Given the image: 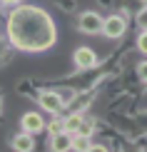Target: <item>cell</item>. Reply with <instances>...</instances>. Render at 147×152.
Masks as SVG:
<instances>
[{"label": "cell", "instance_id": "cell-14", "mask_svg": "<svg viewBox=\"0 0 147 152\" xmlns=\"http://www.w3.org/2000/svg\"><path fill=\"white\" fill-rule=\"evenodd\" d=\"M137 75H140V80H142L145 85H147V60H145V62H140V65H137Z\"/></svg>", "mask_w": 147, "mask_h": 152}, {"label": "cell", "instance_id": "cell-16", "mask_svg": "<svg viewBox=\"0 0 147 152\" xmlns=\"http://www.w3.org/2000/svg\"><path fill=\"white\" fill-rule=\"evenodd\" d=\"M5 50H8V42H5V37H3V35H0V58L5 55Z\"/></svg>", "mask_w": 147, "mask_h": 152}, {"label": "cell", "instance_id": "cell-5", "mask_svg": "<svg viewBox=\"0 0 147 152\" xmlns=\"http://www.w3.org/2000/svg\"><path fill=\"white\" fill-rule=\"evenodd\" d=\"M127 30V20L122 15H110L105 18V28H102V35L110 37V40H117V37H122Z\"/></svg>", "mask_w": 147, "mask_h": 152}, {"label": "cell", "instance_id": "cell-12", "mask_svg": "<svg viewBox=\"0 0 147 152\" xmlns=\"http://www.w3.org/2000/svg\"><path fill=\"white\" fill-rule=\"evenodd\" d=\"M137 50L147 55V30H142V33H140V37H137Z\"/></svg>", "mask_w": 147, "mask_h": 152}, {"label": "cell", "instance_id": "cell-13", "mask_svg": "<svg viewBox=\"0 0 147 152\" xmlns=\"http://www.w3.org/2000/svg\"><path fill=\"white\" fill-rule=\"evenodd\" d=\"M137 25H140L142 30H147V5H145V8L137 12Z\"/></svg>", "mask_w": 147, "mask_h": 152}, {"label": "cell", "instance_id": "cell-19", "mask_svg": "<svg viewBox=\"0 0 147 152\" xmlns=\"http://www.w3.org/2000/svg\"><path fill=\"white\" fill-rule=\"evenodd\" d=\"M142 3H145V5H147V0H142Z\"/></svg>", "mask_w": 147, "mask_h": 152}, {"label": "cell", "instance_id": "cell-18", "mask_svg": "<svg viewBox=\"0 0 147 152\" xmlns=\"http://www.w3.org/2000/svg\"><path fill=\"white\" fill-rule=\"evenodd\" d=\"M132 152H142V150H132Z\"/></svg>", "mask_w": 147, "mask_h": 152}, {"label": "cell", "instance_id": "cell-9", "mask_svg": "<svg viewBox=\"0 0 147 152\" xmlns=\"http://www.w3.org/2000/svg\"><path fill=\"white\" fill-rule=\"evenodd\" d=\"M90 147H92V140H90V135H82V132L72 135V150H75V152H87Z\"/></svg>", "mask_w": 147, "mask_h": 152}, {"label": "cell", "instance_id": "cell-17", "mask_svg": "<svg viewBox=\"0 0 147 152\" xmlns=\"http://www.w3.org/2000/svg\"><path fill=\"white\" fill-rule=\"evenodd\" d=\"M87 152H107V147H102V145H92Z\"/></svg>", "mask_w": 147, "mask_h": 152}, {"label": "cell", "instance_id": "cell-8", "mask_svg": "<svg viewBox=\"0 0 147 152\" xmlns=\"http://www.w3.org/2000/svg\"><path fill=\"white\" fill-rule=\"evenodd\" d=\"M50 150H53V152H70V150H72V135H70V132L53 135V137H50Z\"/></svg>", "mask_w": 147, "mask_h": 152}, {"label": "cell", "instance_id": "cell-15", "mask_svg": "<svg viewBox=\"0 0 147 152\" xmlns=\"http://www.w3.org/2000/svg\"><path fill=\"white\" fill-rule=\"evenodd\" d=\"M0 5H5V8H18V5H23L20 0H0Z\"/></svg>", "mask_w": 147, "mask_h": 152}, {"label": "cell", "instance_id": "cell-11", "mask_svg": "<svg viewBox=\"0 0 147 152\" xmlns=\"http://www.w3.org/2000/svg\"><path fill=\"white\" fill-rule=\"evenodd\" d=\"M48 132H50V137H53V135H60V132H65V120H50V125H48V127H45Z\"/></svg>", "mask_w": 147, "mask_h": 152}, {"label": "cell", "instance_id": "cell-4", "mask_svg": "<svg viewBox=\"0 0 147 152\" xmlns=\"http://www.w3.org/2000/svg\"><path fill=\"white\" fill-rule=\"evenodd\" d=\"M72 62H75V67H78V70H90V67L97 65V55H95L92 48L80 45V48L72 53Z\"/></svg>", "mask_w": 147, "mask_h": 152}, {"label": "cell", "instance_id": "cell-10", "mask_svg": "<svg viewBox=\"0 0 147 152\" xmlns=\"http://www.w3.org/2000/svg\"><path fill=\"white\" fill-rule=\"evenodd\" d=\"M82 125H85L82 115H80V112H75V115H70V117L65 120V132H70V135H78Z\"/></svg>", "mask_w": 147, "mask_h": 152}, {"label": "cell", "instance_id": "cell-3", "mask_svg": "<svg viewBox=\"0 0 147 152\" xmlns=\"http://www.w3.org/2000/svg\"><path fill=\"white\" fill-rule=\"evenodd\" d=\"M37 102H40V107L48 110L50 115H60V112L65 110V100H62V95L55 92V90H42L37 95Z\"/></svg>", "mask_w": 147, "mask_h": 152}, {"label": "cell", "instance_id": "cell-6", "mask_svg": "<svg viewBox=\"0 0 147 152\" xmlns=\"http://www.w3.org/2000/svg\"><path fill=\"white\" fill-rule=\"evenodd\" d=\"M20 127H23V132L37 135V132H42V130L48 127V125H45V120L37 115V112H25V115H23V120H20Z\"/></svg>", "mask_w": 147, "mask_h": 152}, {"label": "cell", "instance_id": "cell-1", "mask_svg": "<svg viewBox=\"0 0 147 152\" xmlns=\"http://www.w3.org/2000/svg\"><path fill=\"white\" fill-rule=\"evenodd\" d=\"M8 40L23 53H45L57 40L55 20L42 8L18 5L8 15Z\"/></svg>", "mask_w": 147, "mask_h": 152}, {"label": "cell", "instance_id": "cell-2", "mask_svg": "<svg viewBox=\"0 0 147 152\" xmlns=\"http://www.w3.org/2000/svg\"><path fill=\"white\" fill-rule=\"evenodd\" d=\"M78 28H80V33H85V35H97V33H102V28H105V18H102L100 12H95V10H87V12L80 15Z\"/></svg>", "mask_w": 147, "mask_h": 152}, {"label": "cell", "instance_id": "cell-7", "mask_svg": "<svg viewBox=\"0 0 147 152\" xmlns=\"http://www.w3.org/2000/svg\"><path fill=\"white\" fill-rule=\"evenodd\" d=\"M12 150L15 152H33L35 150V135H30V132H20V135L12 137Z\"/></svg>", "mask_w": 147, "mask_h": 152}]
</instances>
